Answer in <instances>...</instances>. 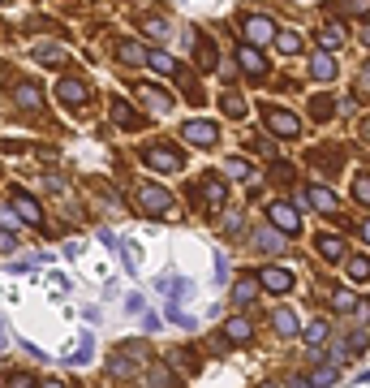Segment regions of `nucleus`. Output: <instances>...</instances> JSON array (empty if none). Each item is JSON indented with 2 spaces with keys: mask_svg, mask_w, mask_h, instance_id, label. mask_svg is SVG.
<instances>
[{
  "mask_svg": "<svg viewBox=\"0 0 370 388\" xmlns=\"http://www.w3.org/2000/svg\"><path fill=\"white\" fill-rule=\"evenodd\" d=\"M9 203H13V212H18V220H26V224H39L43 220V207L30 199L26 190H9Z\"/></svg>",
  "mask_w": 370,
  "mask_h": 388,
  "instance_id": "39448f33",
  "label": "nucleus"
},
{
  "mask_svg": "<svg viewBox=\"0 0 370 388\" xmlns=\"http://www.w3.org/2000/svg\"><path fill=\"white\" fill-rule=\"evenodd\" d=\"M224 112H229V117H246V100H241L237 91H229L224 95Z\"/></svg>",
  "mask_w": 370,
  "mask_h": 388,
  "instance_id": "473e14b6",
  "label": "nucleus"
},
{
  "mask_svg": "<svg viewBox=\"0 0 370 388\" xmlns=\"http://www.w3.org/2000/svg\"><path fill=\"white\" fill-rule=\"evenodd\" d=\"M91 345H95V341H91V332H86L82 341H78V349L69 354V367H86V363H91Z\"/></svg>",
  "mask_w": 370,
  "mask_h": 388,
  "instance_id": "c756f323",
  "label": "nucleus"
},
{
  "mask_svg": "<svg viewBox=\"0 0 370 388\" xmlns=\"http://www.w3.org/2000/svg\"><path fill=\"white\" fill-rule=\"evenodd\" d=\"M142 160H147L151 169H159V173H172V169H181V151L164 147V142H159V147H147V151H142Z\"/></svg>",
  "mask_w": 370,
  "mask_h": 388,
  "instance_id": "423d86ee",
  "label": "nucleus"
},
{
  "mask_svg": "<svg viewBox=\"0 0 370 388\" xmlns=\"http://www.w3.org/2000/svg\"><path fill=\"white\" fill-rule=\"evenodd\" d=\"M35 61H39V65H60V61H65V52H60L56 43H39V47H35Z\"/></svg>",
  "mask_w": 370,
  "mask_h": 388,
  "instance_id": "cd10ccee",
  "label": "nucleus"
},
{
  "mask_svg": "<svg viewBox=\"0 0 370 388\" xmlns=\"http://www.w3.org/2000/svg\"><path fill=\"white\" fill-rule=\"evenodd\" d=\"M224 336L241 345V341H250V336H254V328H250V319H246V315H233L229 323H224Z\"/></svg>",
  "mask_w": 370,
  "mask_h": 388,
  "instance_id": "dca6fc26",
  "label": "nucleus"
},
{
  "mask_svg": "<svg viewBox=\"0 0 370 388\" xmlns=\"http://www.w3.org/2000/svg\"><path fill=\"white\" fill-rule=\"evenodd\" d=\"M237 65H241L246 74H254V78H263V74H267V56H263L254 43H246V47L237 52Z\"/></svg>",
  "mask_w": 370,
  "mask_h": 388,
  "instance_id": "9d476101",
  "label": "nucleus"
},
{
  "mask_svg": "<svg viewBox=\"0 0 370 388\" xmlns=\"http://www.w3.org/2000/svg\"><path fill=\"white\" fill-rule=\"evenodd\" d=\"M301 336H305V345H310V349H319V345H323L327 341V323L323 319H314V323H305V328H297Z\"/></svg>",
  "mask_w": 370,
  "mask_h": 388,
  "instance_id": "b1692460",
  "label": "nucleus"
},
{
  "mask_svg": "<svg viewBox=\"0 0 370 388\" xmlns=\"http://www.w3.org/2000/svg\"><path fill=\"white\" fill-rule=\"evenodd\" d=\"M112 117H117V121H121L125 129H142V117H138V112H134L130 104L121 100V95H117V100H112Z\"/></svg>",
  "mask_w": 370,
  "mask_h": 388,
  "instance_id": "f3484780",
  "label": "nucleus"
},
{
  "mask_svg": "<svg viewBox=\"0 0 370 388\" xmlns=\"http://www.w3.org/2000/svg\"><path fill=\"white\" fill-rule=\"evenodd\" d=\"M241 30H246V43H254V47L271 43V35H276V26H271V18H263V13H254V18H246V22H241Z\"/></svg>",
  "mask_w": 370,
  "mask_h": 388,
  "instance_id": "20e7f679",
  "label": "nucleus"
},
{
  "mask_svg": "<svg viewBox=\"0 0 370 388\" xmlns=\"http://www.w3.org/2000/svg\"><path fill=\"white\" fill-rule=\"evenodd\" d=\"M332 306H336V311H358V294H353V289H336V294H332Z\"/></svg>",
  "mask_w": 370,
  "mask_h": 388,
  "instance_id": "c85d7f7f",
  "label": "nucleus"
},
{
  "mask_svg": "<svg viewBox=\"0 0 370 388\" xmlns=\"http://www.w3.org/2000/svg\"><path fill=\"white\" fill-rule=\"evenodd\" d=\"M198 65H203V69H216V47L207 39H198Z\"/></svg>",
  "mask_w": 370,
  "mask_h": 388,
  "instance_id": "f704fd0d",
  "label": "nucleus"
},
{
  "mask_svg": "<svg viewBox=\"0 0 370 388\" xmlns=\"http://www.w3.org/2000/svg\"><path fill=\"white\" fill-rule=\"evenodd\" d=\"M9 384H13V388H30V384H35V376H26V371H18V376H9Z\"/></svg>",
  "mask_w": 370,
  "mask_h": 388,
  "instance_id": "c03bdc74",
  "label": "nucleus"
},
{
  "mask_svg": "<svg viewBox=\"0 0 370 388\" xmlns=\"http://www.w3.org/2000/svg\"><path fill=\"white\" fill-rule=\"evenodd\" d=\"M60 100H65L69 108H78V104L91 100V87L82 83V78H60Z\"/></svg>",
  "mask_w": 370,
  "mask_h": 388,
  "instance_id": "1a4fd4ad",
  "label": "nucleus"
},
{
  "mask_svg": "<svg viewBox=\"0 0 370 388\" xmlns=\"http://www.w3.org/2000/svg\"><path fill=\"white\" fill-rule=\"evenodd\" d=\"M13 100H18L22 108H43V91L30 87V83H18V87H13Z\"/></svg>",
  "mask_w": 370,
  "mask_h": 388,
  "instance_id": "a211bd4d",
  "label": "nucleus"
},
{
  "mask_svg": "<svg viewBox=\"0 0 370 388\" xmlns=\"http://www.w3.org/2000/svg\"><path fill=\"white\" fill-rule=\"evenodd\" d=\"M310 112H314V121H323V117H332V100H327V95H319V100L310 104Z\"/></svg>",
  "mask_w": 370,
  "mask_h": 388,
  "instance_id": "ea45409f",
  "label": "nucleus"
},
{
  "mask_svg": "<svg viewBox=\"0 0 370 388\" xmlns=\"http://www.w3.org/2000/svg\"><path fill=\"white\" fill-rule=\"evenodd\" d=\"M142 56H147V47H142V43H134V39H121V43H117V61L142 65Z\"/></svg>",
  "mask_w": 370,
  "mask_h": 388,
  "instance_id": "aec40b11",
  "label": "nucleus"
},
{
  "mask_svg": "<svg viewBox=\"0 0 370 388\" xmlns=\"http://www.w3.org/2000/svg\"><path fill=\"white\" fill-rule=\"evenodd\" d=\"M147 30L159 39V35H168V22H164V18H147Z\"/></svg>",
  "mask_w": 370,
  "mask_h": 388,
  "instance_id": "37998d69",
  "label": "nucleus"
},
{
  "mask_svg": "<svg viewBox=\"0 0 370 388\" xmlns=\"http://www.w3.org/2000/svg\"><path fill=\"white\" fill-rule=\"evenodd\" d=\"M168 319H172V323H181V328H189V323H194L189 315H181V306H176V302L168 306Z\"/></svg>",
  "mask_w": 370,
  "mask_h": 388,
  "instance_id": "79ce46f5",
  "label": "nucleus"
},
{
  "mask_svg": "<svg viewBox=\"0 0 370 388\" xmlns=\"http://www.w3.org/2000/svg\"><path fill=\"white\" fill-rule=\"evenodd\" d=\"M254 246H259L263 255H276V250H284V237L271 233V229H263V233H254Z\"/></svg>",
  "mask_w": 370,
  "mask_h": 388,
  "instance_id": "393cba45",
  "label": "nucleus"
},
{
  "mask_svg": "<svg viewBox=\"0 0 370 388\" xmlns=\"http://www.w3.org/2000/svg\"><path fill=\"white\" fill-rule=\"evenodd\" d=\"M336 376H340V371H336V363H332V367H319L314 376H310V384H336Z\"/></svg>",
  "mask_w": 370,
  "mask_h": 388,
  "instance_id": "4c0bfd02",
  "label": "nucleus"
},
{
  "mask_svg": "<svg viewBox=\"0 0 370 388\" xmlns=\"http://www.w3.org/2000/svg\"><path fill=\"white\" fill-rule=\"evenodd\" d=\"M224 199H229L224 182H220V177H207V182H203V207H207V212H220Z\"/></svg>",
  "mask_w": 370,
  "mask_h": 388,
  "instance_id": "9b49d317",
  "label": "nucleus"
},
{
  "mask_svg": "<svg viewBox=\"0 0 370 388\" xmlns=\"http://www.w3.org/2000/svg\"><path fill=\"white\" fill-rule=\"evenodd\" d=\"M271 43H276L284 56H297V52H301V35H297V30H276V35H271Z\"/></svg>",
  "mask_w": 370,
  "mask_h": 388,
  "instance_id": "6ab92c4d",
  "label": "nucleus"
},
{
  "mask_svg": "<svg viewBox=\"0 0 370 388\" xmlns=\"http://www.w3.org/2000/svg\"><path fill=\"white\" fill-rule=\"evenodd\" d=\"M340 155H345L340 147H332V151H323V155H319V151H310V164H314V169H323V173L332 177L336 169H340Z\"/></svg>",
  "mask_w": 370,
  "mask_h": 388,
  "instance_id": "4be33fe9",
  "label": "nucleus"
},
{
  "mask_svg": "<svg viewBox=\"0 0 370 388\" xmlns=\"http://www.w3.org/2000/svg\"><path fill=\"white\" fill-rule=\"evenodd\" d=\"M254 298H259V277H241V281L233 285V302H237V306H250Z\"/></svg>",
  "mask_w": 370,
  "mask_h": 388,
  "instance_id": "4468645a",
  "label": "nucleus"
},
{
  "mask_svg": "<svg viewBox=\"0 0 370 388\" xmlns=\"http://www.w3.org/2000/svg\"><path fill=\"white\" fill-rule=\"evenodd\" d=\"M271 319H276V332H280V336H297V328H301L297 315H293V311H284V306H280V311L271 315Z\"/></svg>",
  "mask_w": 370,
  "mask_h": 388,
  "instance_id": "a878e982",
  "label": "nucleus"
},
{
  "mask_svg": "<svg viewBox=\"0 0 370 388\" xmlns=\"http://www.w3.org/2000/svg\"><path fill=\"white\" fill-rule=\"evenodd\" d=\"M267 177H271V182H276V186H288V182H293V169H288V164H280V160H276Z\"/></svg>",
  "mask_w": 370,
  "mask_h": 388,
  "instance_id": "c9c22d12",
  "label": "nucleus"
},
{
  "mask_svg": "<svg viewBox=\"0 0 370 388\" xmlns=\"http://www.w3.org/2000/svg\"><path fill=\"white\" fill-rule=\"evenodd\" d=\"M305 203H310V207H319V212H336V194H332V190H323V186H310Z\"/></svg>",
  "mask_w": 370,
  "mask_h": 388,
  "instance_id": "5701e85b",
  "label": "nucleus"
},
{
  "mask_svg": "<svg viewBox=\"0 0 370 388\" xmlns=\"http://www.w3.org/2000/svg\"><path fill=\"white\" fill-rule=\"evenodd\" d=\"M142 61H147L151 69H159V74H168V78H176V74H181V65H176V61H172L168 52H147Z\"/></svg>",
  "mask_w": 370,
  "mask_h": 388,
  "instance_id": "412c9836",
  "label": "nucleus"
},
{
  "mask_svg": "<svg viewBox=\"0 0 370 388\" xmlns=\"http://www.w3.org/2000/svg\"><path fill=\"white\" fill-rule=\"evenodd\" d=\"M117 246H121V241H117ZM121 255H125V268H130V272H138V263H142V259H138V246H134V241H125V246H121Z\"/></svg>",
  "mask_w": 370,
  "mask_h": 388,
  "instance_id": "e433bc0d",
  "label": "nucleus"
},
{
  "mask_svg": "<svg viewBox=\"0 0 370 388\" xmlns=\"http://www.w3.org/2000/svg\"><path fill=\"white\" fill-rule=\"evenodd\" d=\"M229 277V263H224V255H216V281Z\"/></svg>",
  "mask_w": 370,
  "mask_h": 388,
  "instance_id": "49530a36",
  "label": "nucleus"
},
{
  "mask_svg": "<svg viewBox=\"0 0 370 388\" xmlns=\"http://www.w3.org/2000/svg\"><path fill=\"white\" fill-rule=\"evenodd\" d=\"M134 371H138V367H134L130 354H121V358H112V363H108V376H112V380H130Z\"/></svg>",
  "mask_w": 370,
  "mask_h": 388,
  "instance_id": "bb28decb",
  "label": "nucleus"
},
{
  "mask_svg": "<svg viewBox=\"0 0 370 388\" xmlns=\"http://www.w3.org/2000/svg\"><path fill=\"white\" fill-rule=\"evenodd\" d=\"M319 43H323V52H336V47H345V30H340V26H327Z\"/></svg>",
  "mask_w": 370,
  "mask_h": 388,
  "instance_id": "7c9ffc66",
  "label": "nucleus"
},
{
  "mask_svg": "<svg viewBox=\"0 0 370 388\" xmlns=\"http://www.w3.org/2000/svg\"><path fill=\"white\" fill-rule=\"evenodd\" d=\"M0 345H5V319H0Z\"/></svg>",
  "mask_w": 370,
  "mask_h": 388,
  "instance_id": "de8ad7c7",
  "label": "nucleus"
},
{
  "mask_svg": "<svg viewBox=\"0 0 370 388\" xmlns=\"http://www.w3.org/2000/svg\"><path fill=\"white\" fill-rule=\"evenodd\" d=\"M0 229L13 233V229H18V216H13V212H0Z\"/></svg>",
  "mask_w": 370,
  "mask_h": 388,
  "instance_id": "a18cd8bd",
  "label": "nucleus"
},
{
  "mask_svg": "<svg viewBox=\"0 0 370 388\" xmlns=\"http://www.w3.org/2000/svg\"><path fill=\"white\" fill-rule=\"evenodd\" d=\"M259 289L288 294V289H293V272H288V268H263V272H259Z\"/></svg>",
  "mask_w": 370,
  "mask_h": 388,
  "instance_id": "0eeeda50",
  "label": "nucleus"
},
{
  "mask_svg": "<svg viewBox=\"0 0 370 388\" xmlns=\"http://www.w3.org/2000/svg\"><path fill=\"white\" fill-rule=\"evenodd\" d=\"M134 199H138V207H142L147 216H164L168 207H172V194H168L164 186H138Z\"/></svg>",
  "mask_w": 370,
  "mask_h": 388,
  "instance_id": "f257e3e1",
  "label": "nucleus"
},
{
  "mask_svg": "<svg viewBox=\"0 0 370 388\" xmlns=\"http://www.w3.org/2000/svg\"><path fill=\"white\" fill-rule=\"evenodd\" d=\"M267 216H271V224H276L280 233H288V237L301 229V220H297V212H293L288 203H271V207H267Z\"/></svg>",
  "mask_w": 370,
  "mask_h": 388,
  "instance_id": "6e6552de",
  "label": "nucleus"
},
{
  "mask_svg": "<svg viewBox=\"0 0 370 388\" xmlns=\"http://www.w3.org/2000/svg\"><path fill=\"white\" fill-rule=\"evenodd\" d=\"M224 173H229V177H237V182H250V160H229V164H224Z\"/></svg>",
  "mask_w": 370,
  "mask_h": 388,
  "instance_id": "2f4dec72",
  "label": "nucleus"
},
{
  "mask_svg": "<svg viewBox=\"0 0 370 388\" xmlns=\"http://www.w3.org/2000/svg\"><path fill=\"white\" fill-rule=\"evenodd\" d=\"M310 74L319 78V83H332V78H336V61H332V52H314V56H310Z\"/></svg>",
  "mask_w": 370,
  "mask_h": 388,
  "instance_id": "2eb2a0df",
  "label": "nucleus"
},
{
  "mask_svg": "<svg viewBox=\"0 0 370 388\" xmlns=\"http://www.w3.org/2000/svg\"><path fill=\"white\" fill-rule=\"evenodd\" d=\"M353 194H358V203H370V186H366V173H358V182H353Z\"/></svg>",
  "mask_w": 370,
  "mask_h": 388,
  "instance_id": "a19ab883",
  "label": "nucleus"
},
{
  "mask_svg": "<svg viewBox=\"0 0 370 388\" xmlns=\"http://www.w3.org/2000/svg\"><path fill=\"white\" fill-rule=\"evenodd\" d=\"M263 121L271 134H280V138H297L301 134V121L293 117V112H284V108H263Z\"/></svg>",
  "mask_w": 370,
  "mask_h": 388,
  "instance_id": "f03ea898",
  "label": "nucleus"
},
{
  "mask_svg": "<svg viewBox=\"0 0 370 388\" xmlns=\"http://www.w3.org/2000/svg\"><path fill=\"white\" fill-rule=\"evenodd\" d=\"M168 358H172V367H176V371H181V367H185V371H194V367H198L194 358H189V349H176V354H168Z\"/></svg>",
  "mask_w": 370,
  "mask_h": 388,
  "instance_id": "58836bf2",
  "label": "nucleus"
},
{
  "mask_svg": "<svg viewBox=\"0 0 370 388\" xmlns=\"http://www.w3.org/2000/svg\"><path fill=\"white\" fill-rule=\"evenodd\" d=\"M138 100H142V108H151V112H168V108H172L168 95L159 91V87H147V83L138 87Z\"/></svg>",
  "mask_w": 370,
  "mask_h": 388,
  "instance_id": "f8f14e48",
  "label": "nucleus"
},
{
  "mask_svg": "<svg viewBox=\"0 0 370 388\" xmlns=\"http://www.w3.org/2000/svg\"><path fill=\"white\" fill-rule=\"evenodd\" d=\"M181 138L194 142V147H216L220 129H216L211 121H185V125H181Z\"/></svg>",
  "mask_w": 370,
  "mask_h": 388,
  "instance_id": "7ed1b4c3",
  "label": "nucleus"
},
{
  "mask_svg": "<svg viewBox=\"0 0 370 388\" xmlns=\"http://www.w3.org/2000/svg\"><path fill=\"white\" fill-rule=\"evenodd\" d=\"M349 277H353V281H366V277H370V263H366V255H353V263H349Z\"/></svg>",
  "mask_w": 370,
  "mask_h": 388,
  "instance_id": "72a5a7b5",
  "label": "nucleus"
},
{
  "mask_svg": "<svg viewBox=\"0 0 370 388\" xmlns=\"http://www.w3.org/2000/svg\"><path fill=\"white\" fill-rule=\"evenodd\" d=\"M314 250L323 255L327 263H340V259H345V241H340V237H332V233H323V237L314 241Z\"/></svg>",
  "mask_w": 370,
  "mask_h": 388,
  "instance_id": "ddd939ff",
  "label": "nucleus"
}]
</instances>
